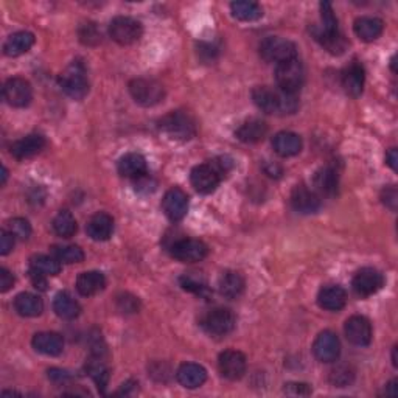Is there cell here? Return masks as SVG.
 <instances>
[{
    "mask_svg": "<svg viewBox=\"0 0 398 398\" xmlns=\"http://www.w3.org/2000/svg\"><path fill=\"white\" fill-rule=\"evenodd\" d=\"M252 100L266 114H295L299 108L296 94L283 92L280 89L258 86L252 90Z\"/></svg>",
    "mask_w": 398,
    "mask_h": 398,
    "instance_id": "6da1fadb",
    "label": "cell"
},
{
    "mask_svg": "<svg viewBox=\"0 0 398 398\" xmlns=\"http://www.w3.org/2000/svg\"><path fill=\"white\" fill-rule=\"evenodd\" d=\"M159 129L165 133L169 139L187 142L192 140L197 135V125L190 115L182 113V110H174L159 120Z\"/></svg>",
    "mask_w": 398,
    "mask_h": 398,
    "instance_id": "7a4b0ae2",
    "label": "cell"
},
{
    "mask_svg": "<svg viewBox=\"0 0 398 398\" xmlns=\"http://www.w3.org/2000/svg\"><path fill=\"white\" fill-rule=\"evenodd\" d=\"M60 86L64 94L74 100H83L89 94V81L80 61H74L60 76Z\"/></svg>",
    "mask_w": 398,
    "mask_h": 398,
    "instance_id": "3957f363",
    "label": "cell"
},
{
    "mask_svg": "<svg viewBox=\"0 0 398 398\" xmlns=\"http://www.w3.org/2000/svg\"><path fill=\"white\" fill-rule=\"evenodd\" d=\"M304 81H305V70L304 64L299 61V58L277 64L276 83L280 90L297 95L299 90L304 86Z\"/></svg>",
    "mask_w": 398,
    "mask_h": 398,
    "instance_id": "277c9868",
    "label": "cell"
},
{
    "mask_svg": "<svg viewBox=\"0 0 398 398\" xmlns=\"http://www.w3.org/2000/svg\"><path fill=\"white\" fill-rule=\"evenodd\" d=\"M260 55L266 63L280 64L297 58V47L295 42L288 41V39L270 36L260 44Z\"/></svg>",
    "mask_w": 398,
    "mask_h": 398,
    "instance_id": "5b68a950",
    "label": "cell"
},
{
    "mask_svg": "<svg viewBox=\"0 0 398 398\" xmlns=\"http://www.w3.org/2000/svg\"><path fill=\"white\" fill-rule=\"evenodd\" d=\"M129 92L135 103L140 106H154L164 99V86L159 81L151 80V78H135L129 83Z\"/></svg>",
    "mask_w": 398,
    "mask_h": 398,
    "instance_id": "8992f818",
    "label": "cell"
},
{
    "mask_svg": "<svg viewBox=\"0 0 398 398\" xmlns=\"http://www.w3.org/2000/svg\"><path fill=\"white\" fill-rule=\"evenodd\" d=\"M143 35L142 24L133 17L119 16L109 24V36L120 45H131Z\"/></svg>",
    "mask_w": 398,
    "mask_h": 398,
    "instance_id": "52a82bcc",
    "label": "cell"
},
{
    "mask_svg": "<svg viewBox=\"0 0 398 398\" xmlns=\"http://www.w3.org/2000/svg\"><path fill=\"white\" fill-rule=\"evenodd\" d=\"M169 249H172V256L182 263H197L208 256V246L204 241L197 238H182L174 241Z\"/></svg>",
    "mask_w": 398,
    "mask_h": 398,
    "instance_id": "ba28073f",
    "label": "cell"
},
{
    "mask_svg": "<svg viewBox=\"0 0 398 398\" xmlns=\"http://www.w3.org/2000/svg\"><path fill=\"white\" fill-rule=\"evenodd\" d=\"M3 99L13 108H27L33 99V89L24 78H10L3 84Z\"/></svg>",
    "mask_w": 398,
    "mask_h": 398,
    "instance_id": "9c48e42d",
    "label": "cell"
},
{
    "mask_svg": "<svg viewBox=\"0 0 398 398\" xmlns=\"http://www.w3.org/2000/svg\"><path fill=\"white\" fill-rule=\"evenodd\" d=\"M202 325L210 335L224 336L233 331L235 325H237V317L229 308H215L207 313Z\"/></svg>",
    "mask_w": 398,
    "mask_h": 398,
    "instance_id": "30bf717a",
    "label": "cell"
},
{
    "mask_svg": "<svg viewBox=\"0 0 398 398\" xmlns=\"http://www.w3.org/2000/svg\"><path fill=\"white\" fill-rule=\"evenodd\" d=\"M223 176L217 169L212 162L210 164H201L198 167H194L190 173V181L192 185L194 187V190H198L199 193H213L217 190Z\"/></svg>",
    "mask_w": 398,
    "mask_h": 398,
    "instance_id": "8fae6325",
    "label": "cell"
},
{
    "mask_svg": "<svg viewBox=\"0 0 398 398\" xmlns=\"http://www.w3.org/2000/svg\"><path fill=\"white\" fill-rule=\"evenodd\" d=\"M383 285H384L383 274L378 270H374V267H363V270L355 274L354 280H351V286H354L355 292L363 297L375 295V292L383 288Z\"/></svg>",
    "mask_w": 398,
    "mask_h": 398,
    "instance_id": "7c38bea8",
    "label": "cell"
},
{
    "mask_svg": "<svg viewBox=\"0 0 398 398\" xmlns=\"http://www.w3.org/2000/svg\"><path fill=\"white\" fill-rule=\"evenodd\" d=\"M313 354L321 363H335L341 355L339 338L330 330L319 333L315 344H313Z\"/></svg>",
    "mask_w": 398,
    "mask_h": 398,
    "instance_id": "4fadbf2b",
    "label": "cell"
},
{
    "mask_svg": "<svg viewBox=\"0 0 398 398\" xmlns=\"http://www.w3.org/2000/svg\"><path fill=\"white\" fill-rule=\"evenodd\" d=\"M218 367L227 380H240L246 374V356L238 350H226L218 358Z\"/></svg>",
    "mask_w": 398,
    "mask_h": 398,
    "instance_id": "5bb4252c",
    "label": "cell"
},
{
    "mask_svg": "<svg viewBox=\"0 0 398 398\" xmlns=\"http://www.w3.org/2000/svg\"><path fill=\"white\" fill-rule=\"evenodd\" d=\"M345 336H347L349 342L358 347H364L369 345L372 341V325L367 317L364 316H351L347 319L344 325Z\"/></svg>",
    "mask_w": 398,
    "mask_h": 398,
    "instance_id": "9a60e30c",
    "label": "cell"
},
{
    "mask_svg": "<svg viewBox=\"0 0 398 398\" xmlns=\"http://www.w3.org/2000/svg\"><path fill=\"white\" fill-rule=\"evenodd\" d=\"M291 206L296 212L308 215L319 210V207H321V199H319V194L315 190H310L306 185L300 184L292 188Z\"/></svg>",
    "mask_w": 398,
    "mask_h": 398,
    "instance_id": "2e32d148",
    "label": "cell"
},
{
    "mask_svg": "<svg viewBox=\"0 0 398 398\" xmlns=\"http://www.w3.org/2000/svg\"><path fill=\"white\" fill-rule=\"evenodd\" d=\"M162 208L172 221H181L188 212V197L181 188H172L162 199Z\"/></svg>",
    "mask_w": 398,
    "mask_h": 398,
    "instance_id": "e0dca14e",
    "label": "cell"
},
{
    "mask_svg": "<svg viewBox=\"0 0 398 398\" xmlns=\"http://www.w3.org/2000/svg\"><path fill=\"white\" fill-rule=\"evenodd\" d=\"M342 88L347 95L354 97H360L363 94L364 89V83H365V72L361 63L358 61H351L347 67L342 70Z\"/></svg>",
    "mask_w": 398,
    "mask_h": 398,
    "instance_id": "ac0fdd59",
    "label": "cell"
},
{
    "mask_svg": "<svg viewBox=\"0 0 398 398\" xmlns=\"http://www.w3.org/2000/svg\"><path fill=\"white\" fill-rule=\"evenodd\" d=\"M33 347L36 351L47 356H58L63 354L64 350V339L61 335L53 331H42L36 333L33 336Z\"/></svg>",
    "mask_w": 398,
    "mask_h": 398,
    "instance_id": "d6986e66",
    "label": "cell"
},
{
    "mask_svg": "<svg viewBox=\"0 0 398 398\" xmlns=\"http://www.w3.org/2000/svg\"><path fill=\"white\" fill-rule=\"evenodd\" d=\"M45 147V139L41 134H28L11 145V154L16 159H28L41 153Z\"/></svg>",
    "mask_w": 398,
    "mask_h": 398,
    "instance_id": "ffe728a7",
    "label": "cell"
},
{
    "mask_svg": "<svg viewBox=\"0 0 398 398\" xmlns=\"http://www.w3.org/2000/svg\"><path fill=\"white\" fill-rule=\"evenodd\" d=\"M176 378L187 389L201 388L207 380V370L197 363H185L176 372Z\"/></svg>",
    "mask_w": 398,
    "mask_h": 398,
    "instance_id": "44dd1931",
    "label": "cell"
},
{
    "mask_svg": "<svg viewBox=\"0 0 398 398\" xmlns=\"http://www.w3.org/2000/svg\"><path fill=\"white\" fill-rule=\"evenodd\" d=\"M86 231H88L89 237L94 241H106L113 237L114 219L110 215L104 213V212H99L88 221Z\"/></svg>",
    "mask_w": 398,
    "mask_h": 398,
    "instance_id": "7402d4cb",
    "label": "cell"
},
{
    "mask_svg": "<svg viewBox=\"0 0 398 398\" xmlns=\"http://www.w3.org/2000/svg\"><path fill=\"white\" fill-rule=\"evenodd\" d=\"M347 302V295H345L344 288L339 285H329L319 291L317 295V304L321 308L327 311H339L345 306Z\"/></svg>",
    "mask_w": 398,
    "mask_h": 398,
    "instance_id": "603a6c76",
    "label": "cell"
},
{
    "mask_svg": "<svg viewBox=\"0 0 398 398\" xmlns=\"http://www.w3.org/2000/svg\"><path fill=\"white\" fill-rule=\"evenodd\" d=\"M354 30L356 36L364 42H374L383 35L384 24L381 19L372 17V16H363L358 17L354 25Z\"/></svg>",
    "mask_w": 398,
    "mask_h": 398,
    "instance_id": "cb8c5ba5",
    "label": "cell"
},
{
    "mask_svg": "<svg viewBox=\"0 0 398 398\" xmlns=\"http://www.w3.org/2000/svg\"><path fill=\"white\" fill-rule=\"evenodd\" d=\"M313 184H315V192L317 194L333 197V194H336L339 185L338 172L333 167H324L319 169V172H316Z\"/></svg>",
    "mask_w": 398,
    "mask_h": 398,
    "instance_id": "d4e9b609",
    "label": "cell"
},
{
    "mask_svg": "<svg viewBox=\"0 0 398 398\" xmlns=\"http://www.w3.org/2000/svg\"><path fill=\"white\" fill-rule=\"evenodd\" d=\"M106 286V277L99 271H88L81 272L76 279V290L81 296H95Z\"/></svg>",
    "mask_w": 398,
    "mask_h": 398,
    "instance_id": "484cf974",
    "label": "cell"
},
{
    "mask_svg": "<svg viewBox=\"0 0 398 398\" xmlns=\"http://www.w3.org/2000/svg\"><path fill=\"white\" fill-rule=\"evenodd\" d=\"M272 147L282 158H292V156L299 154L300 149H302V139L296 133L283 131L274 137Z\"/></svg>",
    "mask_w": 398,
    "mask_h": 398,
    "instance_id": "4316f807",
    "label": "cell"
},
{
    "mask_svg": "<svg viewBox=\"0 0 398 398\" xmlns=\"http://www.w3.org/2000/svg\"><path fill=\"white\" fill-rule=\"evenodd\" d=\"M35 44V35L30 33V31H17V33L11 35L6 42L3 44V51L6 56L16 58L21 56L24 53L33 47Z\"/></svg>",
    "mask_w": 398,
    "mask_h": 398,
    "instance_id": "83f0119b",
    "label": "cell"
},
{
    "mask_svg": "<svg viewBox=\"0 0 398 398\" xmlns=\"http://www.w3.org/2000/svg\"><path fill=\"white\" fill-rule=\"evenodd\" d=\"M311 31L316 41L321 44L325 50L330 51L331 55H341L344 53L345 49H347V41H345V38L341 35V31H338V33H329V31L317 27H313Z\"/></svg>",
    "mask_w": 398,
    "mask_h": 398,
    "instance_id": "f1b7e54d",
    "label": "cell"
},
{
    "mask_svg": "<svg viewBox=\"0 0 398 398\" xmlns=\"http://www.w3.org/2000/svg\"><path fill=\"white\" fill-rule=\"evenodd\" d=\"M219 292L227 299H238L244 292V277L237 271H226L219 277Z\"/></svg>",
    "mask_w": 398,
    "mask_h": 398,
    "instance_id": "f546056e",
    "label": "cell"
},
{
    "mask_svg": "<svg viewBox=\"0 0 398 398\" xmlns=\"http://www.w3.org/2000/svg\"><path fill=\"white\" fill-rule=\"evenodd\" d=\"M119 173L125 178H139L147 173V160L139 153H128L119 160Z\"/></svg>",
    "mask_w": 398,
    "mask_h": 398,
    "instance_id": "4dcf8cb0",
    "label": "cell"
},
{
    "mask_svg": "<svg viewBox=\"0 0 398 398\" xmlns=\"http://www.w3.org/2000/svg\"><path fill=\"white\" fill-rule=\"evenodd\" d=\"M15 308L24 317H36L44 311V302L41 297L31 292H21L15 299Z\"/></svg>",
    "mask_w": 398,
    "mask_h": 398,
    "instance_id": "1f68e13d",
    "label": "cell"
},
{
    "mask_svg": "<svg viewBox=\"0 0 398 398\" xmlns=\"http://www.w3.org/2000/svg\"><path fill=\"white\" fill-rule=\"evenodd\" d=\"M266 133H267V126L263 120L251 119V120L244 122L243 125L237 129L235 135H237L238 139L244 143H257L265 139Z\"/></svg>",
    "mask_w": 398,
    "mask_h": 398,
    "instance_id": "d6a6232c",
    "label": "cell"
},
{
    "mask_svg": "<svg viewBox=\"0 0 398 398\" xmlns=\"http://www.w3.org/2000/svg\"><path fill=\"white\" fill-rule=\"evenodd\" d=\"M53 310L61 319L74 321L81 313V306L69 292H58L53 300Z\"/></svg>",
    "mask_w": 398,
    "mask_h": 398,
    "instance_id": "836d02e7",
    "label": "cell"
},
{
    "mask_svg": "<svg viewBox=\"0 0 398 398\" xmlns=\"http://www.w3.org/2000/svg\"><path fill=\"white\" fill-rule=\"evenodd\" d=\"M232 16L238 21L254 22L263 16V8L256 2H247V0H238L231 3Z\"/></svg>",
    "mask_w": 398,
    "mask_h": 398,
    "instance_id": "e575fe53",
    "label": "cell"
},
{
    "mask_svg": "<svg viewBox=\"0 0 398 398\" xmlns=\"http://www.w3.org/2000/svg\"><path fill=\"white\" fill-rule=\"evenodd\" d=\"M76 219L69 210H61L53 219V231L63 238H70L76 233Z\"/></svg>",
    "mask_w": 398,
    "mask_h": 398,
    "instance_id": "d590c367",
    "label": "cell"
},
{
    "mask_svg": "<svg viewBox=\"0 0 398 398\" xmlns=\"http://www.w3.org/2000/svg\"><path fill=\"white\" fill-rule=\"evenodd\" d=\"M30 270L44 274V276H56L61 272V262L55 257L35 256L30 260Z\"/></svg>",
    "mask_w": 398,
    "mask_h": 398,
    "instance_id": "8d00e7d4",
    "label": "cell"
},
{
    "mask_svg": "<svg viewBox=\"0 0 398 398\" xmlns=\"http://www.w3.org/2000/svg\"><path fill=\"white\" fill-rule=\"evenodd\" d=\"M86 370H88L89 376L92 378L97 386H99V389L103 392V390L106 389L108 381H109V369H108V365L101 361L100 356H97L95 360H90L86 364Z\"/></svg>",
    "mask_w": 398,
    "mask_h": 398,
    "instance_id": "74e56055",
    "label": "cell"
},
{
    "mask_svg": "<svg viewBox=\"0 0 398 398\" xmlns=\"http://www.w3.org/2000/svg\"><path fill=\"white\" fill-rule=\"evenodd\" d=\"M53 257L56 260H60L61 263L66 265H74V263H81L84 260V252L80 246L67 244V246H55L53 249Z\"/></svg>",
    "mask_w": 398,
    "mask_h": 398,
    "instance_id": "f35d334b",
    "label": "cell"
},
{
    "mask_svg": "<svg viewBox=\"0 0 398 398\" xmlns=\"http://www.w3.org/2000/svg\"><path fill=\"white\" fill-rule=\"evenodd\" d=\"M179 283L185 291L194 292V295H204L207 291L206 279L202 277L199 272H185L184 276L179 279Z\"/></svg>",
    "mask_w": 398,
    "mask_h": 398,
    "instance_id": "ab89813d",
    "label": "cell"
},
{
    "mask_svg": "<svg viewBox=\"0 0 398 398\" xmlns=\"http://www.w3.org/2000/svg\"><path fill=\"white\" fill-rule=\"evenodd\" d=\"M354 380H355V372L347 367V365H338V367L333 369L330 374V381L333 386L336 388L349 386V384L354 383Z\"/></svg>",
    "mask_w": 398,
    "mask_h": 398,
    "instance_id": "60d3db41",
    "label": "cell"
},
{
    "mask_svg": "<svg viewBox=\"0 0 398 398\" xmlns=\"http://www.w3.org/2000/svg\"><path fill=\"white\" fill-rule=\"evenodd\" d=\"M6 231L19 240H27L31 235V226L25 218H13L6 223Z\"/></svg>",
    "mask_w": 398,
    "mask_h": 398,
    "instance_id": "b9f144b4",
    "label": "cell"
},
{
    "mask_svg": "<svg viewBox=\"0 0 398 398\" xmlns=\"http://www.w3.org/2000/svg\"><path fill=\"white\" fill-rule=\"evenodd\" d=\"M321 17H322V30L329 31V33H338L339 27H338V19L333 15V8L331 3L329 2H322L321 3Z\"/></svg>",
    "mask_w": 398,
    "mask_h": 398,
    "instance_id": "7bdbcfd3",
    "label": "cell"
},
{
    "mask_svg": "<svg viewBox=\"0 0 398 398\" xmlns=\"http://www.w3.org/2000/svg\"><path fill=\"white\" fill-rule=\"evenodd\" d=\"M80 39L84 44L95 45L101 41V33L95 27V24H86L80 28Z\"/></svg>",
    "mask_w": 398,
    "mask_h": 398,
    "instance_id": "ee69618b",
    "label": "cell"
},
{
    "mask_svg": "<svg viewBox=\"0 0 398 398\" xmlns=\"http://www.w3.org/2000/svg\"><path fill=\"white\" fill-rule=\"evenodd\" d=\"M156 187H158V182H156L148 173L142 174V176H139V178L134 179L135 192H139L142 194L153 193L156 190Z\"/></svg>",
    "mask_w": 398,
    "mask_h": 398,
    "instance_id": "f6af8a7d",
    "label": "cell"
},
{
    "mask_svg": "<svg viewBox=\"0 0 398 398\" xmlns=\"http://www.w3.org/2000/svg\"><path fill=\"white\" fill-rule=\"evenodd\" d=\"M283 392L286 395L306 397V395H311L313 390H311V388L308 386V384H305V383H288V384H285Z\"/></svg>",
    "mask_w": 398,
    "mask_h": 398,
    "instance_id": "bcb514c9",
    "label": "cell"
},
{
    "mask_svg": "<svg viewBox=\"0 0 398 398\" xmlns=\"http://www.w3.org/2000/svg\"><path fill=\"white\" fill-rule=\"evenodd\" d=\"M15 241L16 237L11 232L6 229L0 232V256H8L13 251V247H15Z\"/></svg>",
    "mask_w": 398,
    "mask_h": 398,
    "instance_id": "7dc6e473",
    "label": "cell"
},
{
    "mask_svg": "<svg viewBox=\"0 0 398 398\" xmlns=\"http://www.w3.org/2000/svg\"><path fill=\"white\" fill-rule=\"evenodd\" d=\"M139 299L129 295H123L119 297V308L123 313H135L139 311Z\"/></svg>",
    "mask_w": 398,
    "mask_h": 398,
    "instance_id": "c3c4849f",
    "label": "cell"
},
{
    "mask_svg": "<svg viewBox=\"0 0 398 398\" xmlns=\"http://www.w3.org/2000/svg\"><path fill=\"white\" fill-rule=\"evenodd\" d=\"M381 201L384 206L390 208V210H397V202H398L397 188L394 185L384 188V190L381 192Z\"/></svg>",
    "mask_w": 398,
    "mask_h": 398,
    "instance_id": "681fc988",
    "label": "cell"
},
{
    "mask_svg": "<svg viewBox=\"0 0 398 398\" xmlns=\"http://www.w3.org/2000/svg\"><path fill=\"white\" fill-rule=\"evenodd\" d=\"M13 285H15V276L6 267H0V291L6 292L13 288Z\"/></svg>",
    "mask_w": 398,
    "mask_h": 398,
    "instance_id": "f907efd6",
    "label": "cell"
},
{
    "mask_svg": "<svg viewBox=\"0 0 398 398\" xmlns=\"http://www.w3.org/2000/svg\"><path fill=\"white\" fill-rule=\"evenodd\" d=\"M49 378L53 383L58 384H63V383H67L70 380V375L67 374L66 370H61V369H50L49 370Z\"/></svg>",
    "mask_w": 398,
    "mask_h": 398,
    "instance_id": "816d5d0a",
    "label": "cell"
},
{
    "mask_svg": "<svg viewBox=\"0 0 398 398\" xmlns=\"http://www.w3.org/2000/svg\"><path fill=\"white\" fill-rule=\"evenodd\" d=\"M45 277H47V276H44V274L38 272V271L30 270V279H31V282H33V285L36 286V288L45 290V285H47V282H45Z\"/></svg>",
    "mask_w": 398,
    "mask_h": 398,
    "instance_id": "f5cc1de1",
    "label": "cell"
},
{
    "mask_svg": "<svg viewBox=\"0 0 398 398\" xmlns=\"http://www.w3.org/2000/svg\"><path fill=\"white\" fill-rule=\"evenodd\" d=\"M386 162H388V165L394 169H397V162H398V156H397V149L395 148H390L388 154H386Z\"/></svg>",
    "mask_w": 398,
    "mask_h": 398,
    "instance_id": "db71d44e",
    "label": "cell"
},
{
    "mask_svg": "<svg viewBox=\"0 0 398 398\" xmlns=\"http://www.w3.org/2000/svg\"><path fill=\"white\" fill-rule=\"evenodd\" d=\"M388 392H386V395H389V397H395L397 395V380H392L390 381L389 384H388Z\"/></svg>",
    "mask_w": 398,
    "mask_h": 398,
    "instance_id": "11a10c76",
    "label": "cell"
},
{
    "mask_svg": "<svg viewBox=\"0 0 398 398\" xmlns=\"http://www.w3.org/2000/svg\"><path fill=\"white\" fill-rule=\"evenodd\" d=\"M6 176H8V172H6V168L3 167V169H2V184H5V181H6Z\"/></svg>",
    "mask_w": 398,
    "mask_h": 398,
    "instance_id": "9f6ffc18",
    "label": "cell"
},
{
    "mask_svg": "<svg viewBox=\"0 0 398 398\" xmlns=\"http://www.w3.org/2000/svg\"><path fill=\"white\" fill-rule=\"evenodd\" d=\"M392 360H394V365L397 367V347H394V355H392Z\"/></svg>",
    "mask_w": 398,
    "mask_h": 398,
    "instance_id": "6f0895ef",
    "label": "cell"
}]
</instances>
